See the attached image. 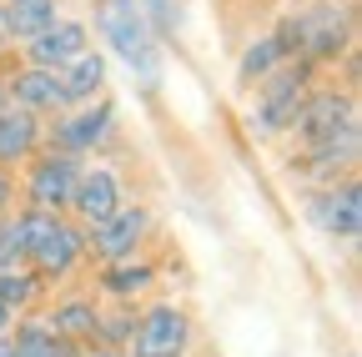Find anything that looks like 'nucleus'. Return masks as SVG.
Instances as JSON below:
<instances>
[{"label": "nucleus", "mask_w": 362, "mask_h": 357, "mask_svg": "<svg viewBox=\"0 0 362 357\" xmlns=\"http://www.w3.org/2000/svg\"><path fill=\"white\" fill-rule=\"evenodd\" d=\"M272 35L287 61H307L312 71L337 66L352 56V6L347 0H312L302 11H287L272 25Z\"/></svg>", "instance_id": "1"}, {"label": "nucleus", "mask_w": 362, "mask_h": 357, "mask_svg": "<svg viewBox=\"0 0 362 357\" xmlns=\"http://www.w3.org/2000/svg\"><path fill=\"white\" fill-rule=\"evenodd\" d=\"M96 30H101V40L121 56V66L141 81L146 91L161 81V40L146 30L136 0H96Z\"/></svg>", "instance_id": "2"}, {"label": "nucleus", "mask_w": 362, "mask_h": 357, "mask_svg": "<svg viewBox=\"0 0 362 357\" xmlns=\"http://www.w3.org/2000/svg\"><path fill=\"white\" fill-rule=\"evenodd\" d=\"M317 86V71L307 66V61H287V66H277L262 86H257V106H252V131L257 136H287V126L297 121V111H302V101H307V91Z\"/></svg>", "instance_id": "3"}, {"label": "nucleus", "mask_w": 362, "mask_h": 357, "mask_svg": "<svg viewBox=\"0 0 362 357\" xmlns=\"http://www.w3.org/2000/svg\"><path fill=\"white\" fill-rule=\"evenodd\" d=\"M197 342V322L176 302H151L136 312V332L126 342V357H187Z\"/></svg>", "instance_id": "4"}, {"label": "nucleus", "mask_w": 362, "mask_h": 357, "mask_svg": "<svg viewBox=\"0 0 362 357\" xmlns=\"http://www.w3.org/2000/svg\"><path fill=\"white\" fill-rule=\"evenodd\" d=\"M146 237H151V206H141V201H121L106 221L86 227V262H90V267L131 262V257H141Z\"/></svg>", "instance_id": "5"}, {"label": "nucleus", "mask_w": 362, "mask_h": 357, "mask_svg": "<svg viewBox=\"0 0 362 357\" xmlns=\"http://www.w3.org/2000/svg\"><path fill=\"white\" fill-rule=\"evenodd\" d=\"M111 136H116V101L96 96L90 106H71V111H61L51 126H45V151H61V156L81 161L90 151H101Z\"/></svg>", "instance_id": "6"}, {"label": "nucleus", "mask_w": 362, "mask_h": 357, "mask_svg": "<svg viewBox=\"0 0 362 357\" xmlns=\"http://www.w3.org/2000/svg\"><path fill=\"white\" fill-rule=\"evenodd\" d=\"M347 126H357L352 91H342V86H312L302 111H297V121L287 126V136L297 146H312V141H327V136H337V131H347Z\"/></svg>", "instance_id": "7"}, {"label": "nucleus", "mask_w": 362, "mask_h": 357, "mask_svg": "<svg viewBox=\"0 0 362 357\" xmlns=\"http://www.w3.org/2000/svg\"><path fill=\"white\" fill-rule=\"evenodd\" d=\"M25 267L40 272L45 282H71L86 267V227L71 216H51V227L40 232V242L25 252Z\"/></svg>", "instance_id": "8"}, {"label": "nucleus", "mask_w": 362, "mask_h": 357, "mask_svg": "<svg viewBox=\"0 0 362 357\" xmlns=\"http://www.w3.org/2000/svg\"><path fill=\"white\" fill-rule=\"evenodd\" d=\"M81 166H86V161L40 146V151L25 161V176H21V182H25V206H40V211L66 216V211H71V192H76Z\"/></svg>", "instance_id": "9"}, {"label": "nucleus", "mask_w": 362, "mask_h": 357, "mask_svg": "<svg viewBox=\"0 0 362 357\" xmlns=\"http://www.w3.org/2000/svg\"><path fill=\"white\" fill-rule=\"evenodd\" d=\"M302 206H307V221L322 237L357 242V232H362V187H357V176L332 182V187H312Z\"/></svg>", "instance_id": "10"}, {"label": "nucleus", "mask_w": 362, "mask_h": 357, "mask_svg": "<svg viewBox=\"0 0 362 357\" xmlns=\"http://www.w3.org/2000/svg\"><path fill=\"white\" fill-rule=\"evenodd\" d=\"M357 151H362V131L347 126L327 141H312V146H297L292 156V176L297 182H312V187H332V182H347L357 171Z\"/></svg>", "instance_id": "11"}, {"label": "nucleus", "mask_w": 362, "mask_h": 357, "mask_svg": "<svg viewBox=\"0 0 362 357\" xmlns=\"http://www.w3.org/2000/svg\"><path fill=\"white\" fill-rule=\"evenodd\" d=\"M90 51V25L76 21V16H61L51 30H40L35 40L21 46V66H40V71H66L71 61H81Z\"/></svg>", "instance_id": "12"}, {"label": "nucleus", "mask_w": 362, "mask_h": 357, "mask_svg": "<svg viewBox=\"0 0 362 357\" xmlns=\"http://www.w3.org/2000/svg\"><path fill=\"white\" fill-rule=\"evenodd\" d=\"M126 201V192H121V176H116V166H81V176H76V192H71V221H81V227H96V221H106L116 206Z\"/></svg>", "instance_id": "13"}, {"label": "nucleus", "mask_w": 362, "mask_h": 357, "mask_svg": "<svg viewBox=\"0 0 362 357\" xmlns=\"http://www.w3.org/2000/svg\"><path fill=\"white\" fill-rule=\"evenodd\" d=\"M6 101L30 111V116H61L66 111V91H61V76L56 71H40V66H16L6 76Z\"/></svg>", "instance_id": "14"}, {"label": "nucleus", "mask_w": 362, "mask_h": 357, "mask_svg": "<svg viewBox=\"0 0 362 357\" xmlns=\"http://www.w3.org/2000/svg\"><path fill=\"white\" fill-rule=\"evenodd\" d=\"M45 327L56 337H66L71 347H96V327H101V302L90 292H66L56 302H45Z\"/></svg>", "instance_id": "15"}, {"label": "nucleus", "mask_w": 362, "mask_h": 357, "mask_svg": "<svg viewBox=\"0 0 362 357\" xmlns=\"http://www.w3.org/2000/svg\"><path fill=\"white\" fill-rule=\"evenodd\" d=\"M40 146H45V121L30 116V111H21V106H11V101L0 106V166L16 171V166H25Z\"/></svg>", "instance_id": "16"}, {"label": "nucleus", "mask_w": 362, "mask_h": 357, "mask_svg": "<svg viewBox=\"0 0 362 357\" xmlns=\"http://www.w3.org/2000/svg\"><path fill=\"white\" fill-rule=\"evenodd\" d=\"M61 21V0H0V35L6 46H25Z\"/></svg>", "instance_id": "17"}, {"label": "nucleus", "mask_w": 362, "mask_h": 357, "mask_svg": "<svg viewBox=\"0 0 362 357\" xmlns=\"http://www.w3.org/2000/svg\"><path fill=\"white\" fill-rule=\"evenodd\" d=\"M151 287H156V262H146V257L96 267V302H136Z\"/></svg>", "instance_id": "18"}, {"label": "nucleus", "mask_w": 362, "mask_h": 357, "mask_svg": "<svg viewBox=\"0 0 362 357\" xmlns=\"http://www.w3.org/2000/svg\"><path fill=\"white\" fill-rule=\"evenodd\" d=\"M106 76H111V66H106V56L101 51H86L81 61H71L66 71H61V91H66V111L71 106H90L101 91H106Z\"/></svg>", "instance_id": "19"}, {"label": "nucleus", "mask_w": 362, "mask_h": 357, "mask_svg": "<svg viewBox=\"0 0 362 357\" xmlns=\"http://www.w3.org/2000/svg\"><path fill=\"white\" fill-rule=\"evenodd\" d=\"M51 297V282L30 267H11V272H0V307L11 312V317H30L35 307H45Z\"/></svg>", "instance_id": "20"}, {"label": "nucleus", "mask_w": 362, "mask_h": 357, "mask_svg": "<svg viewBox=\"0 0 362 357\" xmlns=\"http://www.w3.org/2000/svg\"><path fill=\"white\" fill-rule=\"evenodd\" d=\"M11 347H16V357H81V347H71L66 337H56L40 317H16Z\"/></svg>", "instance_id": "21"}, {"label": "nucleus", "mask_w": 362, "mask_h": 357, "mask_svg": "<svg viewBox=\"0 0 362 357\" xmlns=\"http://www.w3.org/2000/svg\"><path fill=\"white\" fill-rule=\"evenodd\" d=\"M277 66H287V56H282V46H277V35H257L252 46L242 51V61H237V86H262Z\"/></svg>", "instance_id": "22"}, {"label": "nucleus", "mask_w": 362, "mask_h": 357, "mask_svg": "<svg viewBox=\"0 0 362 357\" xmlns=\"http://www.w3.org/2000/svg\"><path fill=\"white\" fill-rule=\"evenodd\" d=\"M131 332H136V302H106L101 307V327H96V347L126 352Z\"/></svg>", "instance_id": "23"}, {"label": "nucleus", "mask_w": 362, "mask_h": 357, "mask_svg": "<svg viewBox=\"0 0 362 357\" xmlns=\"http://www.w3.org/2000/svg\"><path fill=\"white\" fill-rule=\"evenodd\" d=\"M136 11H141V21H146V30L156 40L181 35V0H136Z\"/></svg>", "instance_id": "24"}, {"label": "nucleus", "mask_w": 362, "mask_h": 357, "mask_svg": "<svg viewBox=\"0 0 362 357\" xmlns=\"http://www.w3.org/2000/svg\"><path fill=\"white\" fill-rule=\"evenodd\" d=\"M11 267H25V262H21V247L11 237V221L0 216V272H11Z\"/></svg>", "instance_id": "25"}, {"label": "nucleus", "mask_w": 362, "mask_h": 357, "mask_svg": "<svg viewBox=\"0 0 362 357\" xmlns=\"http://www.w3.org/2000/svg\"><path fill=\"white\" fill-rule=\"evenodd\" d=\"M11 206H16V171L0 166V216H6Z\"/></svg>", "instance_id": "26"}, {"label": "nucleus", "mask_w": 362, "mask_h": 357, "mask_svg": "<svg viewBox=\"0 0 362 357\" xmlns=\"http://www.w3.org/2000/svg\"><path fill=\"white\" fill-rule=\"evenodd\" d=\"M81 357H126V352H111V347H81Z\"/></svg>", "instance_id": "27"}, {"label": "nucleus", "mask_w": 362, "mask_h": 357, "mask_svg": "<svg viewBox=\"0 0 362 357\" xmlns=\"http://www.w3.org/2000/svg\"><path fill=\"white\" fill-rule=\"evenodd\" d=\"M11 327H16V317H11L6 307H0V337H11Z\"/></svg>", "instance_id": "28"}, {"label": "nucleus", "mask_w": 362, "mask_h": 357, "mask_svg": "<svg viewBox=\"0 0 362 357\" xmlns=\"http://www.w3.org/2000/svg\"><path fill=\"white\" fill-rule=\"evenodd\" d=\"M0 357H16V347H11V337H0Z\"/></svg>", "instance_id": "29"}, {"label": "nucleus", "mask_w": 362, "mask_h": 357, "mask_svg": "<svg viewBox=\"0 0 362 357\" xmlns=\"http://www.w3.org/2000/svg\"><path fill=\"white\" fill-rule=\"evenodd\" d=\"M0 106H6V76H0Z\"/></svg>", "instance_id": "30"}, {"label": "nucleus", "mask_w": 362, "mask_h": 357, "mask_svg": "<svg viewBox=\"0 0 362 357\" xmlns=\"http://www.w3.org/2000/svg\"><path fill=\"white\" fill-rule=\"evenodd\" d=\"M0 56H6V35H0Z\"/></svg>", "instance_id": "31"}]
</instances>
